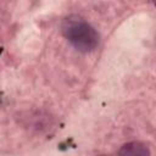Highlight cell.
Wrapping results in <instances>:
<instances>
[{
  "label": "cell",
  "mask_w": 156,
  "mask_h": 156,
  "mask_svg": "<svg viewBox=\"0 0 156 156\" xmlns=\"http://www.w3.org/2000/svg\"><path fill=\"white\" fill-rule=\"evenodd\" d=\"M61 29L63 37L78 51L91 52L99 45L100 35L96 29L84 18L77 15H72L65 18Z\"/></svg>",
  "instance_id": "obj_1"
},
{
  "label": "cell",
  "mask_w": 156,
  "mask_h": 156,
  "mask_svg": "<svg viewBox=\"0 0 156 156\" xmlns=\"http://www.w3.org/2000/svg\"><path fill=\"white\" fill-rule=\"evenodd\" d=\"M117 156H151L146 144L141 141H129L121 146Z\"/></svg>",
  "instance_id": "obj_2"
},
{
  "label": "cell",
  "mask_w": 156,
  "mask_h": 156,
  "mask_svg": "<svg viewBox=\"0 0 156 156\" xmlns=\"http://www.w3.org/2000/svg\"><path fill=\"white\" fill-rule=\"evenodd\" d=\"M98 156H110V155H105V154H104V155H98Z\"/></svg>",
  "instance_id": "obj_3"
}]
</instances>
